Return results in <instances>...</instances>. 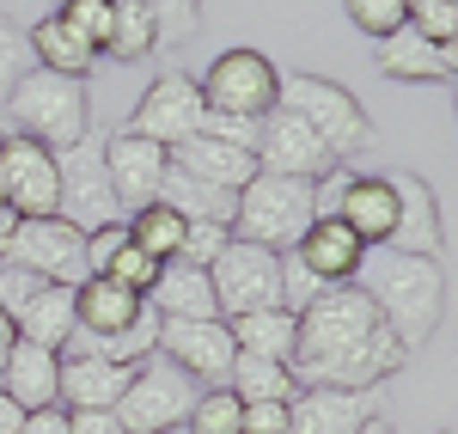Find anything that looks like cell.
I'll list each match as a JSON object with an SVG mask.
<instances>
[{"label":"cell","mask_w":458,"mask_h":434,"mask_svg":"<svg viewBox=\"0 0 458 434\" xmlns=\"http://www.w3.org/2000/svg\"><path fill=\"white\" fill-rule=\"evenodd\" d=\"M68 434H129L116 410H68Z\"/></svg>","instance_id":"cell-43"},{"label":"cell","mask_w":458,"mask_h":434,"mask_svg":"<svg viewBox=\"0 0 458 434\" xmlns=\"http://www.w3.org/2000/svg\"><path fill=\"white\" fill-rule=\"evenodd\" d=\"M49 13H55V19H62L92 55H105V43H110V0H55Z\"/></svg>","instance_id":"cell-35"},{"label":"cell","mask_w":458,"mask_h":434,"mask_svg":"<svg viewBox=\"0 0 458 434\" xmlns=\"http://www.w3.org/2000/svg\"><path fill=\"white\" fill-rule=\"evenodd\" d=\"M226 226H214V220H190L183 226V245H177V263H190V269H214V257L226 251Z\"/></svg>","instance_id":"cell-39"},{"label":"cell","mask_w":458,"mask_h":434,"mask_svg":"<svg viewBox=\"0 0 458 434\" xmlns=\"http://www.w3.org/2000/svg\"><path fill=\"white\" fill-rule=\"evenodd\" d=\"M13 220H19L13 208H0V257H6V233H13Z\"/></svg>","instance_id":"cell-47"},{"label":"cell","mask_w":458,"mask_h":434,"mask_svg":"<svg viewBox=\"0 0 458 434\" xmlns=\"http://www.w3.org/2000/svg\"><path fill=\"white\" fill-rule=\"evenodd\" d=\"M0 190H6V208L19 220L55 215V202H62L55 153L43 141H31V135H0Z\"/></svg>","instance_id":"cell-11"},{"label":"cell","mask_w":458,"mask_h":434,"mask_svg":"<svg viewBox=\"0 0 458 434\" xmlns=\"http://www.w3.org/2000/svg\"><path fill=\"white\" fill-rule=\"evenodd\" d=\"M129 373H135V367L98 355V349L73 330L68 349H62V373H55V404H62V410H116Z\"/></svg>","instance_id":"cell-15"},{"label":"cell","mask_w":458,"mask_h":434,"mask_svg":"<svg viewBox=\"0 0 458 434\" xmlns=\"http://www.w3.org/2000/svg\"><path fill=\"white\" fill-rule=\"evenodd\" d=\"M0 208H6V190H0Z\"/></svg>","instance_id":"cell-49"},{"label":"cell","mask_w":458,"mask_h":434,"mask_svg":"<svg viewBox=\"0 0 458 434\" xmlns=\"http://www.w3.org/2000/svg\"><path fill=\"white\" fill-rule=\"evenodd\" d=\"M165 159H172L177 172L214 183V190H226V196H239V190L257 178V159H250L245 147H226V141H214V135H190V141H177Z\"/></svg>","instance_id":"cell-22"},{"label":"cell","mask_w":458,"mask_h":434,"mask_svg":"<svg viewBox=\"0 0 458 434\" xmlns=\"http://www.w3.org/2000/svg\"><path fill=\"white\" fill-rule=\"evenodd\" d=\"M410 349L379 325L373 300L354 288H324L312 306L293 312V386H336V392H373L386 386Z\"/></svg>","instance_id":"cell-1"},{"label":"cell","mask_w":458,"mask_h":434,"mask_svg":"<svg viewBox=\"0 0 458 434\" xmlns=\"http://www.w3.org/2000/svg\"><path fill=\"white\" fill-rule=\"evenodd\" d=\"M6 263L31 269L37 282H55V288H80V282L92 276V263H86V233L62 215L13 220V233H6Z\"/></svg>","instance_id":"cell-8"},{"label":"cell","mask_w":458,"mask_h":434,"mask_svg":"<svg viewBox=\"0 0 458 434\" xmlns=\"http://www.w3.org/2000/svg\"><path fill=\"white\" fill-rule=\"evenodd\" d=\"M98 276H110V282H123L129 294H141V300H147L153 282H159V263H153L147 251H135V245H123V251H110V263L98 269Z\"/></svg>","instance_id":"cell-38"},{"label":"cell","mask_w":458,"mask_h":434,"mask_svg":"<svg viewBox=\"0 0 458 434\" xmlns=\"http://www.w3.org/2000/svg\"><path fill=\"white\" fill-rule=\"evenodd\" d=\"M386 416V386L373 392H336V386H300L287 404V434H354Z\"/></svg>","instance_id":"cell-17"},{"label":"cell","mask_w":458,"mask_h":434,"mask_svg":"<svg viewBox=\"0 0 458 434\" xmlns=\"http://www.w3.org/2000/svg\"><path fill=\"white\" fill-rule=\"evenodd\" d=\"M123 226H129V245H135V251H147L153 263H172L190 220L172 215L165 202H147V208H135V215H123Z\"/></svg>","instance_id":"cell-32"},{"label":"cell","mask_w":458,"mask_h":434,"mask_svg":"<svg viewBox=\"0 0 458 434\" xmlns=\"http://www.w3.org/2000/svg\"><path fill=\"white\" fill-rule=\"evenodd\" d=\"M55 373H62V355H49L37 343H13V355L0 362V392L19 410H49L55 404Z\"/></svg>","instance_id":"cell-23"},{"label":"cell","mask_w":458,"mask_h":434,"mask_svg":"<svg viewBox=\"0 0 458 434\" xmlns=\"http://www.w3.org/2000/svg\"><path fill=\"white\" fill-rule=\"evenodd\" d=\"M233 330V355H257V362H293V312L287 306H263L245 319H226Z\"/></svg>","instance_id":"cell-27"},{"label":"cell","mask_w":458,"mask_h":434,"mask_svg":"<svg viewBox=\"0 0 458 434\" xmlns=\"http://www.w3.org/2000/svg\"><path fill=\"white\" fill-rule=\"evenodd\" d=\"M19 434H68V410H62V404H49V410H25Z\"/></svg>","instance_id":"cell-44"},{"label":"cell","mask_w":458,"mask_h":434,"mask_svg":"<svg viewBox=\"0 0 458 434\" xmlns=\"http://www.w3.org/2000/svg\"><path fill=\"white\" fill-rule=\"evenodd\" d=\"M159 202L183 220H214V226H233V202L239 196H226V190H214V183L190 178V172H177L165 166V183H159Z\"/></svg>","instance_id":"cell-29"},{"label":"cell","mask_w":458,"mask_h":434,"mask_svg":"<svg viewBox=\"0 0 458 434\" xmlns=\"http://www.w3.org/2000/svg\"><path fill=\"white\" fill-rule=\"evenodd\" d=\"M147 312L141 294H129L123 282H110V276H86L80 288H73V330H86V336H116V330H129L135 319Z\"/></svg>","instance_id":"cell-21"},{"label":"cell","mask_w":458,"mask_h":434,"mask_svg":"<svg viewBox=\"0 0 458 434\" xmlns=\"http://www.w3.org/2000/svg\"><path fill=\"white\" fill-rule=\"evenodd\" d=\"M153 13V31H159V49H183L202 31V0H141Z\"/></svg>","instance_id":"cell-33"},{"label":"cell","mask_w":458,"mask_h":434,"mask_svg":"<svg viewBox=\"0 0 458 434\" xmlns=\"http://www.w3.org/2000/svg\"><path fill=\"white\" fill-rule=\"evenodd\" d=\"M434 434H453V429H434Z\"/></svg>","instance_id":"cell-50"},{"label":"cell","mask_w":458,"mask_h":434,"mask_svg":"<svg viewBox=\"0 0 458 434\" xmlns=\"http://www.w3.org/2000/svg\"><path fill=\"white\" fill-rule=\"evenodd\" d=\"M391 196H397V226H391V251L410 257H446V220H440V202H434V183L416 178V172H386Z\"/></svg>","instance_id":"cell-18"},{"label":"cell","mask_w":458,"mask_h":434,"mask_svg":"<svg viewBox=\"0 0 458 434\" xmlns=\"http://www.w3.org/2000/svg\"><path fill=\"white\" fill-rule=\"evenodd\" d=\"M354 434H391V422H386V416H373L367 429H354Z\"/></svg>","instance_id":"cell-48"},{"label":"cell","mask_w":458,"mask_h":434,"mask_svg":"<svg viewBox=\"0 0 458 434\" xmlns=\"http://www.w3.org/2000/svg\"><path fill=\"white\" fill-rule=\"evenodd\" d=\"M25 43H31V68L62 73V80H86L92 62H98V55H92V49L55 19V13H37L31 25H25Z\"/></svg>","instance_id":"cell-26"},{"label":"cell","mask_w":458,"mask_h":434,"mask_svg":"<svg viewBox=\"0 0 458 434\" xmlns=\"http://www.w3.org/2000/svg\"><path fill=\"white\" fill-rule=\"evenodd\" d=\"M202 123H208V105H202V86H196V73L165 68V73H159V80H153V86L141 92V105L129 110V123H123V129L172 153L177 141L202 135Z\"/></svg>","instance_id":"cell-9"},{"label":"cell","mask_w":458,"mask_h":434,"mask_svg":"<svg viewBox=\"0 0 458 434\" xmlns=\"http://www.w3.org/2000/svg\"><path fill=\"white\" fill-rule=\"evenodd\" d=\"M153 355L172 362L183 379L226 386V373H233V330H226V319H159Z\"/></svg>","instance_id":"cell-12"},{"label":"cell","mask_w":458,"mask_h":434,"mask_svg":"<svg viewBox=\"0 0 458 434\" xmlns=\"http://www.w3.org/2000/svg\"><path fill=\"white\" fill-rule=\"evenodd\" d=\"M147 306H153L159 319H220L208 269H190V263H177V257L159 263V282L147 294Z\"/></svg>","instance_id":"cell-24"},{"label":"cell","mask_w":458,"mask_h":434,"mask_svg":"<svg viewBox=\"0 0 458 434\" xmlns=\"http://www.w3.org/2000/svg\"><path fill=\"white\" fill-rule=\"evenodd\" d=\"M13 343H19V325H13V312H0V362L13 355Z\"/></svg>","instance_id":"cell-46"},{"label":"cell","mask_w":458,"mask_h":434,"mask_svg":"<svg viewBox=\"0 0 458 434\" xmlns=\"http://www.w3.org/2000/svg\"><path fill=\"white\" fill-rule=\"evenodd\" d=\"M43 288H49V282H37L31 269H19V263H6V257H0V312H13V319H19Z\"/></svg>","instance_id":"cell-41"},{"label":"cell","mask_w":458,"mask_h":434,"mask_svg":"<svg viewBox=\"0 0 458 434\" xmlns=\"http://www.w3.org/2000/svg\"><path fill=\"white\" fill-rule=\"evenodd\" d=\"M458 68V49L453 43H428L422 31H391L379 37V73L386 80H403V86H446Z\"/></svg>","instance_id":"cell-20"},{"label":"cell","mask_w":458,"mask_h":434,"mask_svg":"<svg viewBox=\"0 0 458 434\" xmlns=\"http://www.w3.org/2000/svg\"><path fill=\"white\" fill-rule=\"evenodd\" d=\"M293 257H300V269L312 276L318 288H349L354 276H360V257H367V245L354 239L343 220H312V226L300 233Z\"/></svg>","instance_id":"cell-19"},{"label":"cell","mask_w":458,"mask_h":434,"mask_svg":"<svg viewBox=\"0 0 458 434\" xmlns=\"http://www.w3.org/2000/svg\"><path fill=\"white\" fill-rule=\"evenodd\" d=\"M343 13H349V25L360 37H391V31H403L410 25V0H343Z\"/></svg>","instance_id":"cell-36"},{"label":"cell","mask_w":458,"mask_h":434,"mask_svg":"<svg viewBox=\"0 0 458 434\" xmlns=\"http://www.w3.org/2000/svg\"><path fill=\"white\" fill-rule=\"evenodd\" d=\"M336 220L349 226L367 251L391 245V226H397V196H391V183L386 178H354L349 196H343V208H336Z\"/></svg>","instance_id":"cell-25"},{"label":"cell","mask_w":458,"mask_h":434,"mask_svg":"<svg viewBox=\"0 0 458 434\" xmlns=\"http://www.w3.org/2000/svg\"><path fill=\"white\" fill-rule=\"evenodd\" d=\"M354 288L373 300V312H379V325L416 355L428 336L440 330L446 319V269L434 263V257H410V251H379L360 257V276H354Z\"/></svg>","instance_id":"cell-2"},{"label":"cell","mask_w":458,"mask_h":434,"mask_svg":"<svg viewBox=\"0 0 458 434\" xmlns=\"http://www.w3.org/2000/svg\"><path fill=\"white\" fill-rule=\"evenodd\" d=\"M190 404H196V379H183L172 362L147 355V362H135L123 398H116V422L129 434H177Z\"/></svg>","instance_id":"cell-7"},{"label":"cell","mask_w":458,"mask_h":434,"mask_svg":"<svg viewBox=\"0 0 458 434\" xmlns=\"http://www.w3.org/2000/svg\"><path fill=\"white\" fill-rule=\"evenodd\" d=\"M19 422H25V410H19V404L0 392V434H19Z\"/></svg>","instance_id":"cell-45"},{"label":"cell","mask_w":458,"mask_h":434,"mask_svg":"<svg viewBox=\"0 0 458 434\" xmlns=\"http://www.w3.org/2000/svg\"><path fill=\"white\" fill-rule=\"evenodd\" d=\"M250 159H257V172H276V178H324L336 159L324 153L312 129L293 116V110H269L263 123H257V147H250Z\"/></svg>","instance_id":"cell-16"},{"label":"cell","mask_w":458,"mask_h":434,"mask_svg":"<svg viewBox=\"0 0 458 434\" xmlns=\"http://www.w3.org/2000/svg\"><path fill=\"white\" fill-rule=\"evenodd\" d=\"M410 31L428 43H453L458 37V0H410Z\"/></svg>","instance_id":"cell-40"},{"label":"cell","mask_w":458,"mask_h":434,"mask_svg":"<svg viewBox=\"0 0 458 434\" xmlns=\"http://www.w3.org/2000/svg\"><path fill=\"white\" fill-rule=\"evenodd\" d=\"M110 62L135 68L147 55H159V31H153V13L141 0H110V43H105Z\"/></svg>","instance_id":"cell-30"},{"label":"cell","mask_w":458,"mask_h":434,"mask_svg":"<svg viewBox=\"0 0 458 434\" xmlns=\"http://www.w3.org/2000/svg\"><path fill=\"white\" fill-rule=\"evenodd\" d=\"M25 73H31V43H25V25H19L13 13H0V105H6V92H13Z\"/></svg>","instance_id":"cell-37"},{"label":"cell","mask_w":458,"mask_h":434,"mask_svg":"<svg viewBox=\"0 0 458 434\" xmlns=\"http://www.w3.org/2000/svg\"><path fill=\"white\" fill-rule=\"evenodd\" d=\"M226 392L239 404H293V373L282 362H257V355H233V373H226Z\"/></svg>","instance_id":"cell-31"},{"label":"cell","mask_w":458,"mask_h":434,"mask_svg":"<svg viewBox=\"0 0 458 434\" xmlns=\"http://www.w3.org/2000/svg\"><path fill=\"white\" fill-rule=\"evenodd\" d=\"M13 325H19V343H37V349L62 355L68 336H73V288H55V282H49V288L37 294Z\"/></svg>","instance_id":"cell-28"},{"label":"cell","mask_w":458,"mask_h":434,"mask_svg":"<svg viewBox=\"0 0 458 434\" xmlns=\"http://www.w3.org/2000/svg\"><path fill=\"white\" fill-rule=\"evenodd\" d=\"M202 86V105L220 110V116H250L263 123L276 110V92H282V73L263 49H220L208 62V73H196Z\"/></svg>","instance_id":"cell-6"},{"label":"cell","mask_w":458,"mask_h":434,"mask_svg":"<svg viewBox=\"0 0 458 434\" xmlns=\"http://www.w3.org/2000/svg\"><path fill=\"white\" fill-rule=\"evenodd\" d=\"M55 172H62V202H55L62 220H73L80 233H98V226H116V220H123L92 135H86L80 147H68V153H55Z\"/></svg>","instance_id":"cell-13"},{"label":"cell","mask_w":458,"mask_h":434,"mask_svg":"<svg viewBox=\"0 0 458 434\" xmlns=\"http://www.w3.org/2000/svg\"><path fill=\"white\" fill-rule=\"evenodd\" d=\"M239 434H287V404H245Z\"/></svg>","instance_id":"cell-42"},{"label":"cell","mask_w":458,"mask_h":434,"mask_svg":"<svg viewBox=\"0 0 458 434\" xmlns=\"http://www.w3.org/2000/svg\"><path fill=\"white\" fill-rule=\"evenodd\" d=\"M276 105L293 110L318 141H324V153H330L336 166H349L354 153L373 147V116L360 110V98H354L349 86H336V80H324V73H287Z\"/></svg>","instance_id":"cell-4"},{"label":"cell","mask_w":458,"mask_h":434,"mask_svg":"<svg viewBox=\"0 0 458 434\" xmlns=\"http://www.w3.org/2000/svg\"><path fill=\"white\" fill-rule=\"evenodd\" d=\"M6 116H13V135H31L49 153H68L92 135V98H86V80H62V73L31 68L13 92H6Z\"/></svg>","instance_id":"cell-3"},{"label":"cell","mask_w":458,"mask_h":434,"mask_svg":"<svg viewBox=\"0 0 458 434\" xmlns=\"http://www.w3.org/2000/svg\"><path fill=\"white\" fill-rule=\"evenodd\" d=\"M208 282H214L220 319H245V312H263V306H282V257L263 251V245H245V239H226Z\"/></svg>","instance_id":"cell-10"},{"label":"cell","mask_w":458,"mask_h":434,"mask_svg":"<svg viewBox=\"0 0 458 434\" xmlns=\"http://www.w3.org/2000/svg\"><path fill=\"white\" fill-rule=\"evenodd\" d=\"M98 159H105V178H110V196H116V208L123 215H135L147 202H159V183H165V147L141 141V135H129V129H116L98 141Z\"/></svg>","instance_id":"cell-14"},{"label":"cell","mask_w":458,"mask_h":434,"mask_svg":"<svg viewBox=\"0 0 458 434\" xmlns=\"http://www.w3.org/2000/svg\"><path fill=\"white\" fill-rule=\"evenodd\" d=\"M239 410L245 404L233 398L226 386H208V392H196V404H190L183 434H239Z\"/></svg>","instance_id":"cell-34"},{"label":"cell","mask_w":458,"mask_h":434,"mask_svg":"<svg viewBox=\"0 0 458 434\" xmlns=\"http://www.w3.org/2000/svg\"><path fill=\"white\" fill-rule=\"evenodd\" d=\"M318 220L312 208V178H276V172H257V178L239 190V202H233V239H245V245H263V251H293L300 245V233Z\"/></svg>","instance_id":"cell-5"}]
</instances>
